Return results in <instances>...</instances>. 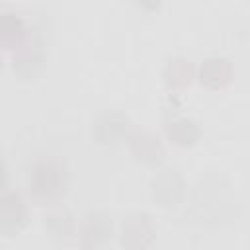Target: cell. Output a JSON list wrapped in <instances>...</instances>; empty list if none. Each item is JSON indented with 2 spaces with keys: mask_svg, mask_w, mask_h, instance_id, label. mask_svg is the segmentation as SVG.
Returning a JSON list of instances; mask_svg holds the SVG:
<instances>
[{
  "mask_svg": "<svg viewBox=\"0 0 250 250\" xmlns=\"http://www.w3.org/2000/svg\"><path fill=\"white\" fill-rule=\"evenodd\" d=\"M66 170L55 158H41L37 160L27 176V189L29 195L37 201H55L66 191Z\"/></svg>",
  "mask_w": 250,
  "mask_h": 250,
  "instance_id": "6da1fadb",
  "label": "cell"
},
{
  "mask_svg": "<svg viewBox=\"0 0 250 250\" xmlns=\"http://www.w3.org/2000/svg\"><path fill=\"white\" fill-rule=\"evenodd\" d=\"M25 203L18 193H6L0 203V230L10 236L25 225Z\"/></svg>",
  "mask_w": 250,
  "mask_h": 250,
  "instance_id": "7a4b0ae2",
  "label": "cell"
},
{
  "mask_svg": "<svg viewBox=\"0 0 250 250\" xmlns=\"http://www.w3.org/2000/svg\"><path fill=\"white\" fill-rule=\"evenodd\" d=\"M152 240V225L145 215H131L123 221L121 244L127 248H145Z\"/></svg>",
  "mask_w": 250,
  "mask_h": 250,
  "instance_id": "3957f363",
  "label": "cell"
},
{
  "mask_svg": "<svg viewBox=\"0 0 250 250\" xmlns=\"http://www.w3.org/2000/svg\"><path fill=\"white\" fill-rule=\"evenodd\" d=\"M184 191V182L174 170H164L152 180V193L154 199L162 205H174L180 201Z\"/></svg>",
  "mask_w": 250,
  "mask_h": 250,
  "instance_id": "277c9868",
  "label": "cell"
},
{
  "mask_svg": "<svg viewBox=\"0 0 250 250\" xmlns=\"http://www.w3.org/2000/svg\"><path fill=\"white\" fill-rule=\"evenodd\" d=\"M232 76V68L230 62L227 59H207L203 61L201 68H199V80L201 84L209 86V88H223L230 82Z\"/></svg>",
  "mask_w": 250,
  "mask_h": 250,
  "instance_id": "5b68a950",
  "label": "cell"
},
{
  "mask_svg": "<svg viewBox=\"0 0 250 250\" xmlns=\"http://www.w3.org/2000/svg\"><path fill=\"white\" fill-rule=\"evenodd\" d=\"M127 117L121 113H104L96 121V137L104 145H113L123 139L127 131Z\"/></svg>",
  "mask_w": 250,
  "mask_h": 250,
  "instance_id": "8992f818",
  "label": "cell"
},
{
  "mask_svg": "<svg viewBox=\"0 0 250 250\" xmlns=\"http://www.w3.org/2000/svg\"><path fill=\"white\" fill-rule=\"evenodd\" d=\"M111 238V219L104 213H90L82 223V240L86 246H96Z\"/></svg>",
  "mask_w": 250,
  "mask_h": 250,
  "instance_id": "52a82bcc",
  "label": "cell"
},
{
  "mask_svg": "<svg viewBox=\"0 0 250 250\" xmlns=\"http://www.w3.org/2000/svg\"><path fill=\"white\" fill-rule=\"evenodd\" d=\"M27 39V29L16 14H4L0 20V41L6 49H21Z\"/></svg>",
  "mask_w": 250,
  "mask_h": 250,
  "instance_id": "ba28073f",
  "label": "cell"
},
{
  "mask_svg": "<svg viewBox=\"0 0 250 250\" xmlns=\"http://www.w3.org/2000/svg\"><path fill=\"white\" fill-rule=\"evenodd\" d=\"M129 146H131V152L143 160V162H148V164H154L162 158L164 150H162V145L158 143V139H154L152 135L148 133H135L131 135L129 139Z\"/></svg>",
  "mask_w": 250,
  "mask_h": 250,
  "instance_id": "9c48e42d",
  "label": "cell"
},
{
  "mask_svg": "<svg viewBox=\"0 0 250 250\" xmlns=\"http://www.w3.org/2000/svg\"><path fill=\"white\" fill-rule=\"evenodd\" d=\"M41 61H43V47L39 41H31V43H25L18 51V55L14 59V68H16V72L27 76L39 68Z\"/></svg>",
  "mask_w": 250,
  "mask_h": 250,
  "instance_id": "30bf717a",
  "label": "cell"
},
{
  "mask_svg": "<svg viewBox=\"0 0 250 250\" xmlns=\"http://www.w3.org/2000/svg\"><path fill=\"white\" fill-rule=\"evenodd\" d=\"M166 133L178 145H193L199 137V127L195 125V121L188 117H180L166 125Z\"/></svg>",
  "mask_w": 250,
  "mask_h": 250,
  "instance_id": "8fae6325",
  "label": "cell"
},
{
  "mask_svg": "<svg viewBox=\"0 0 250 250\" xmlns=\"http://www.w3.org/2000/svg\"><path fill=\"white\" fill-rule=\"evenodd\" d=\"M191 64L186 59H174L164 68V82L170 88H184L191 80Z\"/></svg>",
  "mask_w": 250,
  "mask_h": 250,
  "instance_id": "7c38bea8",
  "label": "cell"
},
{
  "mask_svg": "<svg viewBox=\"0 0 250 250\" xmlns=\"http://www.w3.org/2000/svg\"><path fill=\"white\" fill-rule=\"evenodd\" d=\"M47 227L55 236H68L72 232V221L68 215H53Z\"/></svg>",
  "mask_w": 250,
  "mask_h": 250,
  "instance_id": "4fadbf2b",
  "label": "cell"
},
{
  "mask_svg": "<svg viewBox=\"0 0 250 250\" xmlns=\"http://www.w3.org/2000/svg\"><path fill=\"white\" fill-rule=\"evenodd\" d=\"M135 4L145 8V10H154L160 6V0H135Z\"/></svg>",
  "mask_w": 250,
  "mask_h": 250,
  "instance_id": "5bb4252c",
  "label": "cell"
}]
</instances>
